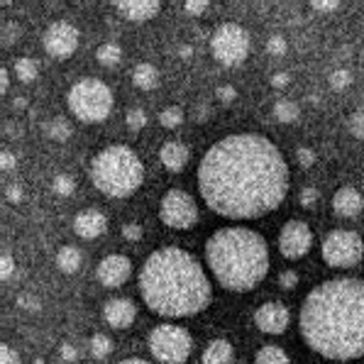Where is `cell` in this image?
Instances as JSON below:
<instances>
[{"instance_id": "obj_1", "label": "cell", "mask_w": 364, "mask_h": 364, "mask_svg": "<svg viewBox=\"0 0 364 364\" xmlns=\"http://www.w3.org/2000/svg\"><path fill=\"white\" fill-rule=\"evenodd\" d=\"M206 206L223 218H262L279 208L289 191V167L264 135L237 132L215 142L198 167Z\"/></svg>"}, {"instance_id": "obj_2", "label": "cell", "mask_w": 364, "mask_h": 364, "mask_svg": "<svg viewBox=\"0 0 364 364\" xmlns=\"http://www.w3.org/2000/svg\"><path fill=\"white\" fill-rule=\"evenodd\" d=\"M301 335L325 359L364 354V281L332 279L315 286L301 306Z\"/></svg>"}, {"instance_id": "obj_3", "label": "cell", "mask_w": 364, "mask_h": 364, "mask_svg": "<svg viewBox=\"0 0 364 364\" xmlns=\"http://www.w3.org/2000/svg\"><path fill=\"white\" fill-rule=\"evenodd\" d=\"M140 291L149 311L164 318H186L206 308L213 296L203 267L181 247H164L147 257Z\"/></svg>"}, {"instance_id": "obj_4", "label": "cell", "mask_w": 364, "mask_h": 364, "mask_svg": "<svg viewBox=\"0 0 364 364\" xmlns=\"http://www.w3.org/2000/svg\"><path fill=\"white\" fill-rule=\"evenodd\" d=\"M206 259L215 281L228 291H252L269 271V250L259 232L223 228L206 242Z\"/></svg>"}, {"instance_id": "obj_5", "label": "cell", "mask_w": 364, "mask_h": 364, "mask_svg": "<svg viewBox=\"0 0 364 364\" xmlns=\"http://www.w3.org/2000/svg\"><path fill=\"white\" fill-rule=\"evenodd\" d=\"M90 179L110 198L132 196L145 181V169L137 154L125 145L101 149L90 162Z\"/></svg>"}, {"instance_id": "obj_6", "label": "cell", "mask_w": 364, "mask_h": 364, "mask_svg": "<svg viewBox=\"0 0 364 364\" xmlns=\"http://www.w3.org/2000/svg\"><path fill=\"white\" fill-rule=\"evenodd\" d=\"M69 110L81 123H101L112 110V90L98 79H81L69 90Z\"/></svg>"}, {"instance_id": "obj_7", "label": "cell", "mask_w": 364, "mask_h": 364, "mask_svg": "<svg viewBox=\"0 0 364 364\" xmlns=\"http://www.w3.org/2000/svg\"><path fill=\"white\" fill-rule=\"evenodd\" d=\"M149 350L162 364H181L191 354V335L179 325H159L149 335Z\"/></svg>"}, {"instance_id": "obj_8", "label": "cell", "mask_w": 364, "mask_h": 364, "mask_svg": "<svg viewBox=\"0 0 364 364\" xmlns=\"http://www.w3.org/2000/svg\"><path fill=\"white\" fill-rule=\"evenodd\" d=\"M210 51L223 66H237L250 54V34L235 23H225L210 37Z\"/></svg>"}, {"instance_id": "obj_9", "label": "cell", "mask_w": 364, "mask_h": 364, "mask_svg": "<svg viewBox=\"0 0 364 364\" xmlns=\"http://www.w3.org/2000/svg\"><path fill=\"white\" fill-rule=\"evenodd\" d=\"M364 254V245L352 230H335L323 242V259L332 269H350L359 264Z\"/></svg>"}, {"instance_id": "obj_10", "label": "cell", "mask_w": 364, "mask_h": 364, "mask_svg": "<svg viewBox=\"0 0 364 364\" xmlns=\"http://www.w3.org/2000/svg\"><path fill=\"white\" fill-rule=\"evenodd\" d=\"M159 215L169 228L176 230H189L196 225L198 220V208L196 201L181 189H171L167 196L162 198V208H159Z\"/></svg>"}, {"instance_id": "obj_11", "label": "cell", "mask_w": 364, "mask_h": 364, "mask_svg": "<svg viewBox=\"0 0 364 364\" xmlns=\"http://www.w3.org/2000/svg\"><path fill=\"white\" fill-rule=\"evenodd\" d=\"M313 245V232H311L308 223L303 220H289L281 228L279 235V250L286 259H301Z\"/></svg>"}, {"instance_id": "obj_12", "label": "cell", "mask_w": 364, "mask_h": 364, "mask_svg": "<svg viewBox=\"0 0 364 364\" xmlns=\"http://www.w3.org/2000/svg\"><path fill=\"white\" fill-rule=\"evenodd\" d=\"M79 47V29L71 23H51L45 32V49L49 51L54 59H66Z\"/></svg>"}, {"instance_id": "obj_13", "label": "cell", "mask_w": 364, "mask_h": 364, "mask_svg": "<svg viewBox=\"0 0 364 364\" xmlns=\"http://www.w3.org/2000/svg\"><path fill=\"white\" fill-rule=\"evenodd\" d=\"M130 274H132V264H130V259L123 257V254H110V257H106L98 264V271H95L98 281H101L106 289H118V286H123L125 281L130 279Z\"/></svg>"}, {"instance_id": "obj_14", "label": "cell", "mask_w": 364, "mask_h": 364, "mask_svg": "<svg viewBox=\"0 0 364 364\" xmlns=\"http://www.w3.org/2000/svg\"><path fill=\"white\" fill-rule=\"evenodd\" d=\"M254 323L262 332L269 335H281L289 328V308L284 303H264L259 306V311L254 313Z\"/></svg>"}, {"instance_id": "obj_15", "label": "cell", "mask_w": 364, "mask_h": 364, "mask_svg": "<svg viewBox=\"0 0 364 364\" xmlns=\"http://www.w3.org/2000/svg\"><path fill=\"white\" fill-rule=\"evenodd\" d=\"M115 10H118L125 20L147 23V20L159 15L162 3H157V0H118V3H115Z\"/></svg>"}, {"instance_id": "obj_16", "label": "cell", "mask_w": 364, "mask_h": 364, "mask_svg": "<svg viewBox=\"0 0 364 364\" xmlns=\"http://www.w3.org/2000/svg\"><path fill=\"white\" fill-rule=\"evenodd\" d=\"M103 315H106L108 325H112V328H130L137 318V308L130 298H112V301L106 303Z\"/></svg>"}, {"instance_id": "obj_17", "label": "cell", "mask_w": 364, "mask_h": 364, "mask_svg": "<svg viewBox=\"0 0 364 364\" xmlns=\"http://www.w3.org/2000/svg\"><path fill=\"white\" fill-rule=\"evenodd\" d=\"M108 228V220L103 213L98 210H84V213L76 215L73 220V230H76V235L84 237V240H95L98 235H103Z\"/></svg>"}, {"instance_id": "obj_18", "label": "cell", "mask_w": 364, "mask_h": 364, "mask_svg": "<svg viewBox=\"0 0 364 364\" xmlns=\"http://www.w3.org/2000/svg\"><path fill=\"white\" fill-rule=\"evenodd\" d=\"M362 206H364L362 193L357 189H352V186H342L335 193V198H332V210L340 218H354V215H359Z\"/></svg>"}, {"instance_id": "obj_19", "label": "cell", "mask_w": 364, "mask_h": 364, "mask_svg": "<svg viewBox=\"0 0 364 364\" xmlns=\"http://www.w3.org/2000/svg\"><path fill=\"white\" fill-rule=\"evenodd\" d=\"M162 157V164L169 169V171H184V167L189 164V147L184 142H167L159 151Z\"/></svg>"}, {"instance_id": "obj_20", "label": "cell", "mask_w": 364, "mask_h": 364, "mask_svg": "<svg viewBox=\"0 0 364 364\" xmlns=\"http://www.w3.org/2000/svg\"><path fill=\"white\" fill-rule=\"evenodd\" d=\"M232 362V345L228 340H213L208 342L203 352V364H230Z\"/></svg>"}, {"instance_id": "obj_21", "label": "cell", "mask_w": 364, "mask_h": 364, "mask_svg": "<svg viewBox=\"0 0 364 364\" xmlns=\"http://www.w3.org/2000/svg\"><path fill=\"white\" fill-rule=\"evenodd\" d=\"M81 264H84V254H81L79 247L66 245V247L59 250V254H56V267H59L64 274H73V271H79Z\"/></svg>"}, {"instance_id": "obj_22", "label": "cell", "mask_w": 364, "mask_h": 364, "mask_svg": "<svg viewBox=\"0 0 364 364\" xmlns=\"http://www.w3.org/2000/svg\"><path fill=\"white\" fill-rule=\"evenodd\" d=\"M132 84L140 90H151L159 84V71L151 64H137L132 71Z\"/></svg>"}, {"instance_id": "obj_23", "label": "cell", "mask_w": 364, "mask_h": 364, "mask_svg": "<svg viewBox=\"0 0 364 364\" xmlns=\"http://www.w3.org/2000/svg\"><path fill=\"white\" fill-rule=\"evenodd\" d=\"M37 71H40V66H37V62L34 59H17L15 62V76L17 81H23V84H32L34 79H37Z\"/></svg>"}, {"instance_id": "obj_24", "label": "cell", "mask_w": 364, "mask_h": 364, "mask_svg": "<svg viewBox=\"0 0 364 364\" xmlns=\"http://www.w3.org/2000/svg\"><path fill=\"white\" fill-rule=\"evenodd\" d=\"M257 364H291V362H289V354H286L281 348H276V345H267V348L259 350Z\"/></svg>"}, {"instance_id": "obj_25", "label": "cell", "mask_w": 364, "mask_h": 364, "mask_svg": "<svg viewBox=\"0 0 364 364\" xmlns=\"http://www.w3.org/2000/svg\"><path fill=\"white\" fill-rule=\"evenodd\" d=\"M120 56H123V49H120L118 45H112V42L101 45L98 51H95V59H98V64H103V66H115V64L120 62Z\"/></svg>"}, {"instance_id": "obj_26", "label": "cell", "mask_w": 364, "mask_h": 364, "mask_svg": "<svg viewBox=\"0 0 364 364\" xmlns=\"http://www.w3.org/2000/svg\"><path fill=\"white\" fill-rule=\"evenodd\" d=\"M274 118L279 120V123H293V120L298 118V106L293 101L281 98V101L274 103Z\"/></svg>"}, {"instance_id": "obj_27", "label": "cell", "mask_w": 364, "mask_h": 364, "mask_svg": "<svg viewBox=\"0 0 364 364\" xmlns=\"http://www.w3.org/2000/svg\"><path fill=\"white\" fill-rule=\"evenodd\" d=\"M71 123L69 120H64V118H54V120H49L47 123V135L51 137V140H59V142H64V140H69L71 137Z\"/></svg>"}, {"instance_id": "obj_28", "label": "cell", "mask_w": 364, "mask_h": 364, "mask_svg": "<svg viewBox=\"0 0 364 364\" xmlns=\"http://www.w3.org/2000/svg\"><path fill=\"white\" fill-rule=\"evenodd\" d=\"M159 123H162L164 128H169V130L179 128V125L184 123V110H181L179 106L164 108V110H162V115H159Z\"/></svg>"}, {"instance_id": "obj_29", "label": "cell", "mask_w": 364, "mask_h": 364, "mask_svg": "<svg viewBox=\"0 0 364 364\" xmlns=\"http://www.w3.org/2000/svg\"><path fill=\"white\" fill-rule=\"evenodd\" d=\"M90 352H93V357L106 359L108 354L112 352L110 337H106V335H93V337H90Z\"/></svg>"}, {"instance_id": "obj_30", "label": "cell", "mask_w": 364, "mask_h": 364, "mask_svg": "<svg viewBox=\"0 0 364 364\" xmlns=\"http://www.w3.org/2000/svg\"><path fill=\"white\" fill-rule=\"evenodd\" d=\"M125 125H128V130H132V132H140V130H145V125H147V112L142 110V108H130L128 118H125Z\"/></svg>"}, {"instance_id": "obj_31", "label": "cell", "mask_w": 364, "mask_h": 364, "mask_svg": "<svg viewBox=\"0 0 364 364\" xmlns=\"http://www.w3.org/2000/svg\"><path fill=\"white\" fill-rule=\"evenodd\" d=\"M330 86H332V90H345L350 84H352V73L348 71V69H337V71H332L330 73Z\"/></svg>"}, {"instance_id": "obj_32", "label": "cell", "mask_w": 364, "mask_h": 364, "mask_svg": "<svg viewBox=\"0 0 364 364\" xmlns=\"http://www.w3.org/2000/svg\"><path fill=\"white\" fill-rule=\"evenodd\" d=\"M20 34H23L20 25H17V23H5V25H3V32H0V42H3V47H12V42H15Z\"/></svg>"}, {"instance_id": "obj_33", "label": "cell", "mask_w": 364, "mask_h": 364, "mask_svg": "<svg viewBox=\"0 0 364 364\" xmlns=\"http://www.w3.org/2000/svg\"><path fill=\"white\" fill-rule=\"evenodd\" d=\"M348 128H350V132H352V137L364 140V108H359L357 112H352V118H350Z\"/></svg>"}, {"instance_id": "obj_34", "label": "cell", "mask_w": 364, "mask_h": 364, "mask_svg": "<svg viewBox=\"0 0 364 364\" xmlns=\"http://www.w3.org/2000/svg\"><path fill=\"white\" fill-rule=\"evenodd\" d=\"M54 191L59 193V196H71L73 193V179L66 174H59L54 179Z\"/></svg>"}, {"instance_id": "obj_35", "label": "cell", "mask_w": 364, "mask_h": 364, "mask_svg": "<svg viewBox=\"0 0 364 364\" xmlns=\"http://www.w3.org/2000/svg\"><path fill=\"white\" fill-rule=\"evenodd\" d=\"M286 40L281 37V34H271L269 37V42H267V51H269L271 56H281L286 51Z\"/></svg>"}, {"instance_id": "obj_36", "label": "cell", "mask_w": 364, "mask_h": 364, "mask_svg": "<svg viewBox=\"0 0 364 364\" xmlns=\"http://www.w3.org/2000/svg\"><path fill=\"white\" fill-rule=\"evenodd\" d=\"M0 364H20V354L10 345H0Z\"/></svg>"}, {"instance_id": "obj_37", "label": "cell", "mask_w": 364, "mask_h": 364, "mask_svg": "<svg viewBox=\"0 0 364 364\" xmlns=\"http://www.w3.org/2000/svg\"><path fill=\"white\" fill-rule=\"evenodd\" d=\"M296 157H298V164H301V167H313L315 151L311 149V147H298Z\"/></svg>"}, {"instance_id": "obj_38", "label": "cell", "mask_w": 364, "mask_h": 364, "mask_svg": "<svg viewBox=\"0 0 364 364\" xmlns=\"http://www.w3.org/2000/svg\"><path fill=\"white\" fill-rule=\"evenodd\" d=\"M12 271H15V262H12L10 254H3V259H0V279L8 281L12 276Z\"/></svg>"}, {"instance_id": "obj_39", "label": "cell", "mask_w": 364, "mask_h": 364, "mask_svg": "<svg viewBox=\"0 0 364 364\" xmlns=\"http://www.w3.org/2000/svg\"><path fill=\"white\" fill-rule=\"evenodd\" d=\"M184 10L189 12V15H203V12L208 10V3L206 0H189V3H184Z\"/></svg>"}, {"instance_id": "obj_40", "label": "cell", "mask_w": 364, "mask_h": 364, "mask_svg": "<svg viewBox=\"0 0 364 364\" xmlns=\"http://www.w3.org/2000/svg\"><path fill=\"white\" fill-rule=\"evenodd\" d=\"M296 284H298V274L296 271H284V274L279 276V286L281 289H286V291H289V289H296Z\"/></svg>"}, {"instance_id": "obj_41", "label": "cell", "mask_w": 364, "mask_h": 364, "mask_svg": "<svg viewBox=\"0 0 364 364\" xmlns=\"http://www.w3.org/2000/svg\"><path fill=\"white\" fill-rule=\"evenodd\" d=\"M315 201H318V189H313V186H306V189L301 191V203L306 208H311Z\"/></svg>"}, {"instance_id": "obj_42", "label": "cell", "mask_w": 364, "mask_h": 364, "mask_svg": "<svg viewBox=\"0 0 364 364\" xmlns=\"http://www.w3.org/2000/svg\"><path fill=\"white\" fill-rule=\"evenodd\" d=\"M123 235H125V240L137 242L142 237V228H140V225H135V223H130V225H125V228H123Z\"/></svg>"}, {"instance_id": "obj_43", "label": "cell", "mask_w": 364, "mask_h": 364, "mask_svg": "<svg viewBox=\"0 0 364 364\" xmlns=\"http://www.w3.org/2000/svg\"><path fill=\"white\" fill-rule=\"evenodd\" d=\"M215 95H218L220 103H232L237 93H235V88H232V86H220V88L215 90Z\"/></svg>"}, {"instance_id": "obj_44", "label": "cell", "mask_w": 364, "mask_h": 364, "mask_svg": "<svg viewBox=\"0 0 364 364\" xmlns=\"http://www.w3.org/2000/svg\"><path fill=\"white\" fill-rule=\"evenodd\" d=\"M0 169H3V171H12V169H15V154H12V151H8V149L0 151Z\"/></svg>"}, {"instance_id": "obj_45", "label": "cell", "mask_w": 364, "mask_h": 364, "mask_svg": "<svg viewBox=\"0 0 364 364\" xmlns=\"http://www.w3.org/2000/svg\"><path fill=\"white\" fill-rule=\"evenodd\" d=\"M311 8H313V10H337L340 3H337V0H313Z\"/></svg>"}, {"instance_id": "obj_46", "label": "cell", "mask_w": 364, "mask_h": 364, "mask_svg": "<svg viewBox=\"0 0 364 364\" xmlns=\"http://www.w3.org/2000/svg\"><path fill=\"white\" fill-rule=\"evenodd\" d=\"M289 84H291V76H289L286 71H279L271 76V86H274V88H286Z\"/></svg>"}, {"instance_id": "obj_47", "label": "cell", "mask_w": 364, "mask_h": 364, "mask_svg": "<svg viewBox=\"0 0 364 364\" xmlns=\"http://www.w3.org/2000/svg\"><path fill=\"white\" fill-rule=\"evenodd\" d=\"M5 196H8V201H10V203H20V201H23V189H20V184H10V186H8Z\"/></svg>"}, {"instance_id": "obj_48", "label": "cell", "mask_w": 364, "mask_h": 364, "mask_svg": "<svg viewBox=\"0 0 364 364\" xmlns=\"http://www.w3.org/2000/svg\"><path fill=\"white\" fill-rule=\"evenodd\" d=\"M17 306H23V308H27V311H40V301L34 296H20L17 298Z\"/></svg>"}, {"instance_id": "obj_49", "label": "cell", "mask_w": 364, "mask_h": 364, "mask_svg": "<svg viewBox=\"0 0 364 364\" xmlns=\"http://www.w3.org/2000/svg\"><path fill=\"white\" fill-rule=\"evenodd\" d=\"M59 354H62V359H66V362H73V359L79 357V350L73 348V345H62V350H59Z\"/></svg>"}, {"instance_id": "obj_50", "label": "cell", "mask_w": 364, "mask_h": 364, "mask_svg": "<svg viewBox=\"0 0 364 364\" xmlns=\"http://www.w3.org/2000/svg\"><path fill=\"white\" fill-rule=\"evenodd\" d=\"M8 88H10V73L8 69H0V93H8Z\"/></svg>"}, {"instance_id": "obj_51", "label": "cell", "mask_w": 364, "mask_h": 364, "mask_svg": "<svg viewBox=\"0 0 364 364\" xmlns=\"http://www.w3.org/2000/svg\"><path fill=\"white\" fill-rule=\"evenodd\" d=\"M5 135H8V137H17V135H23V130H17L12 123H8V125H5Z\"/></svg>"}, {"instance_id": "obj_52", "label": "cell", "mask_w": 364, "mask_h": 364, "mask_svg": "<svg viewBox=\"0 0 364 364\" xmlns=\"http://www.w3.org/2000/svg\"><path fill=\"white\" fill-rule=\"evenodd\" d=\"M191 51H193V49H191L189 45H184V47H181V49H179V54L184 56V59H189V56H191Z\"/></svg>"}, {"instance_id": "obj_53", "label": "cell", "mask_w": 364, "mask_h": 364, "mask_svg": "<svg viewBox=\"0 0 364 364\" xmlns=\"http://www.w3.org/2000/svg\"><path fill=\"white\" fill-rule=\"evenodd\" d=\"M12 106H15V108H25L27 103H25V98H15V101H12Z\"/></svg>"}, {"instance_id": "obj_54", "label": "cell", "mask_w": 364, "mask_h": 364, "mask_svg": "<svg viewBox=\"0 0 364 364\" xmlns=\"http://www.w3.org/2000/svg\"><path fill=\"white\" fill-rule=\"evenodd\" d=\"M123 364H149V362H145V359H125Z\"/></svg>"}, {"instance_id": "obj_55", "label": "cell", "mask_w": 364, "mask_h": 364, "mask_svg": "<svg viewBox=\"0 0 364 364\" xmlns=\"http://www.w3.org/2000/svg\"><path fill=\"white\" fill-rule=\"evenodd\" d=\"M34 364H45V362H42V359H37V362H34Z\"/></svg>"}]
</instances>
